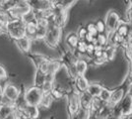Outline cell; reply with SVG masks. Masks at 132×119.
Returning <instances> with one entry per match:
<instances>
[{
    "instance_id": "obj_1",
    "label": "cell",
    "mask_w": 132,
    "mask_h": 119,
    "mask_svg": "<svg viewBox=\"0 0 132 119\" xmlns=\"http://www.w3.org/2000/svg\"><path fill=\"white\" fill-rule=\"evenodd\" d=\"M26 24L22 18H11L5 27V34H7L11 39L17 40L21 37L26 36L25 34Z\"/></svg>"
},
{
    "instance_id": "obj_2",
    "label": "cell",
    "mask_w": 132,
    "mask_h": 119,
    "mask_svg": "<svg viewBox=\"0 0 132 119\" xmlns=\"http://www.w3.org/2000/svg\"><path fill=\"white\" fill-rule=\"evenodd\" d=\"M131 86H132L131 81H130V79H129L128 75H127L126 78H125V79L123 80V82L119 86H117L113 90H111L110 98V100H109V102H108V104L110 106H111L112 108L116 107V105L123 99V97L128 93V91H129Z\"/></svg>"
},
{
    "instance_id": "obj_3",
    "label": "cell",
    "mask_w": 132,
    "mask_h": 119,
    "mask_svg": "<svg viewBox=\"0 0 132 119\" xmlns=\"http://www.w3.org/2000/svg\"><path fill=\"white\" fill-rule=\"evenodd\" d=\"M61 34H62V28L54 24H50L46 30V34L43 41L44 42V44H46L47 47L51 49H57L61 39Z\"/></svg>"
},
{
    "instance_id": "obj_4",
    "label": "cell",
    "mask_w": 132,
    "mask_h": 119,
    "mask_svg": "<svg viewBox=\"0 0 132 119\" xmlns=\"http://www.w3.org/2000/svg\"><path fill=\"white\" fill-rule=\"evenodd\" d=\"M112 115L119 118H126L132 115V94L127 93L116 107H113Z\"/></svg>"
},
{
    "instance_id": "obj_5",
    "label": "cell",
    "mask_w": 132,
    "mask_h": 119,
    "mask_svg": "<svg viewBox=\"0 0 132 119\" xmlns=\"http://www.w3.org/2000/svg\"><path fill=\"white\" fill-rule=\"evenodd\" d=\"M42 96H43L42 88L34 86V85L32 87H29L24 92L25 100H26L27 104H29V105H37V106H39Z\"/></svg>"
},
{
    "instance_id": "obj_6",
    "label": "cell",
    "mask_w": 132,
    "mask_h": 119,
    "mask_svg": "<svg viewBox=\"0 0 132 119\" xmlns=\"http://www.w3.org/2000/svg\"><path fill=\"white\" fill-rule=\"evenodd\" d=\"M120 17L118 15V13L114 10H109L106 13L105 18V32L109 35L112 32H114L117 28V26L120 23Z\"/></svg>"
},
{
    "instance_id": "obj_7",
    "label": "cell",
    "mask_w": 132,
    "mask_h": 119,
    "mask_svg": "<svg viewBox=\"0 0 132 119\" xmlns=\"http://www.w3.org/2000/svg\"><path fill=\"white\" fill-rule=\"evenodd\" d=\"M80 109L79 103V93L76 90L70 91L67 94V112L68 115L71 116L76 114Z\"/></svg>"
},
{
    "instance_id": "obj_8",
    "label": "cell",
    "mask_w": 132,
    "mask_h": 119,
    "mask_svg": "<svg viewBox=\"0 0 132 119\" xmlns=\"http://www.w3.org/2000/svg\"><path fill=\"white\" fill-rule=\"evenodd\" d=\"M31 10L37 13H44L52 8L51 0H27Z\"/></svg>"
},
{
    "instance_id": "obj_9",
    "label": "cell",
    "mask_w": 132,
    "mask_h": 119,
    "mask_svg": "<svg viewBox=\"0 0 132 119\" xmlns=\"http://www.w3.org/2000/svg\"><path fill=\"white\" fill-rule=\"evenodd\" d=\"M21 92L22 91L20 90V88L11 82H7L3 86V97H5L6 99L11 102L15 101Z\"/></svg>"
},
{
    "instance_id": "obj_10",
    "label": "cell",
    "mask_w": 132,
    "mask_h": 119,
    "mask_svg": "<svg viewBox=\"0 0 132 119\" xmlns=\"http://www.w3.org/2000/svg\"><path fill=\"white\" fill-rule=\"evenodd\" d=\"M27 0H1L0 1V10L7 13L17 9L18 7L27 4Z\"/></svg>"
},
{
    "instance_id": "obj_11",
    "label": "cell",
    "mask_w": 132,
    "mask_h": 119,
    "mask_svg": "<svg viewBox=\"0 0 132 119\" xmlns=\"http://www.w3.org/2000/svg\"><path fill=\"white\" fill-rule=\"evenodd\" d=\"M116 32L123 39L128 40L130 37H132V24L128 23L127 21H120Z\"/></svg>"
},
{
    "instance_id": "obj_12",
    "label": "cell",
    "mask_w": 132,
    "mask_h": 119,
    "mask_svg": "<svg viewBox=\"0 0 132 119\" xmlns=\"http://www.w3.org/2000/svg\"><path fill=\"white\" fill-rule=\"evenodd\" d=\"M73 80H74V86H75L74 90H76L78 93L87 90L89 82L84 74H77L76 76L73 78Z\"/></svg>"
},
{
    "instance_id": "obj_13",
    "label": "cell",
    "mask_w": 132,
    "mask_h": 119,
    "mask_svg": "<svg viewBox=\"0 0 132 119\" xmlns=\"http://www.w3.org/2000/svg\"><path fill=\"white\" fill-rule=\"evenodd\" d=\"M15 41V44H16L17 48L20 50L23 53H30L31 51V48H32V40L30 38H28L27 36H24V37H21L19 39L14 40Z\"/></svg>"
},
{
    "instance_id": "obj_14",
    "label": "cell",
    "mask_w": 132,
    "mask_h": 119,
    "mask_svg": "<svg viewBox=\"0 0 132 119\" xmlns=\"http://www.w3.org/2000/svg\"><path fill=\"white\" fill-rule=\"evenodd\" d=\"M127 41L128 40L123 39L121 36H119V35L116 33V31L109 34V44L114 46L116 48H122L123 49L124 46L126 45Z\"/></svg>"
},
{
    "instance_id": "obj_15",
    "label": "cell",
    "mask_w": 132,
    "mask_h": 119,
    "mask_svg": "<svg viewBox=\"0 0 132 119\" xmlns=\"http://www.w3.org/2000/svg\"><path fill=\"white\" fill-rule=\"evenodd\" d=\"M92 100H93V97L91 96L89 93H87L86 91L79 93V103H80V108L83 109V110H86V111H89V112H90Z\"/></svg>"
},
{
    "instance_id": "obj_16",
    "label": "cell",
    "mask_w": 132,
    "mask_h": 119,
    "mask_svg": "<svg viewBox=\"0 0 132 119\" xmlns=\"http://www.w3.org/2000/svg\"><path fill=\"white\" fill-rule=\"evenodd\" d=\"M112 111L113 108L110 106L108 103H105L94 115L97 119H110L112 116Z\"/></svg>"
},
{
    "instance_id": "obj_17",
    "label": "cell",
    "mask_w": 132,
    "mask_h": 119,
    "mask_svg": "<svg viewBox=\"0 0 132 119\" xmlns=\"http://www.w3.org/2000/svg\"><path fill=\"white\" fill-rule=\"evenodd\" d=\"M74 68L77 74H85L89 68V62L86 61L84 58H79L74 65Z\"/></svg>"
},
{
    "instance_id": "obj_18",
    "label": "cell",
    "mask_w": 132,
    "mask_h": 119,
    "mask_svg": "<svg viewBox=\"0 0 132 119\" xmlns=\"http://www.w3.org/2000/svg\"><path fill=\"white\" fill-rule=\"evenodd\" d=\"M50 94L51 95L53 100H60L61 98H63V97L65 96V91H64V89L61 87L60 85L55 83V81H54L53 87H52V89L50 90Z\"/></svg>"
},
{
    "instance_id": "obj_19",
    "label": "cell",
    "mask_w": 132,
    "mask_h": 119,
    "mask_svg": "<svg viewBox=\"0 0 132 119\" xmlns=\"http://www.w3.org/2000/svg\"><path fill=\"white\" fill-rule=\"evenodd\" d=\"M63 67L62 65V62L60 60H50V62H48V69H47V73L46 74H51V75H54L57 74V72L61 68Z\"/></svg>"
},
{
    "instance_id": "obj_20",
    "label": "cell",
    "mask_w": 132,
    "mask_h": 119,
    "mask_svg": "<svg viewBox=\"0 0 132 119\" xmlns=\"http://www.w3.org/2000/svg\"><path fill=\"white\" fill-rule=\"evenodd\" d=\"M79 40L80 39L78 38L77 34L74 33V32H71V33H69V34L66 36L65 44L67 45V47L69 48V50L74 51L75 48H76V46H77L78 42H79Z\"/></svg>"
},
{
    "instance_id": "obj_21",
    "label": "cell",
    "mask_w": 132,
    "mask_h": 119,
    "mask_svg": "<svg viewBox=\"0 0 132 119\" xmlns=\"http://www.w3.org/2000/svg\"><path fill=\"white\" fill-rule=\"evenodd\" d=\"M103 85L98 83V82H93V83H89L88 87H87V90L86 92L89 93L91 96L93 97H99L101 91L103 89Z\"/></svg>"
},
{
    "instance_id": "obj_22",
    "label": "cell",
    "mask_w": 132,
    "mask_h": 119,
    "mask_svg": "<svg viewBox=\"0 0 132 119\" xmlns=\"http://www.w3.org/2000/svg\"><path fill=\"white\" fill-rule=\"evenodd\" d=\"M78 0H51L52 6L63 8L66 10H69V8L74 5Z\"/></svg>"
},
{
    "instance_id": "obj_23",
    "label": "cell",
    "mask_w": 132,
    "mask_h": 119,
    "mask_svg": "<svg viewBox=\"0 0 132 119\" xmlns=\"http://www.w3.org/2000/svg\"><path fill=\"white\" fill-rule=\"evenodd\" d=\"M104 54H105V57L106 59L108 62H110V61H113V59L116 58V47L110 45V44H108L105 45L104 48Z\"/></svg>"
},
{
    "instance_id": "obj_24",
    "label": "cell",
    "mask_w": 132,
    "mask_h": 119,
    "mask_svg": "<svg viewBox=\"0 0 132 119\" xmlns=\"http://www.w3.org/2000/svg\"><path fill=\"white\" fill-rule=\"evenodd\" d=\"M86 49H87V43L84 40H79L77 46L74 50V53L77 56L78 59L86 57Z\"/></svg>"
},
{
    "instance_id": "obj_25",
    "label": "cell",
    "mask_w": 132,
    "mask_h": 119,
    "mask_svg": "<svg viewBox=\"0 0 132 119\" xmlns=\"http://www.w3.org/2000/svg\"><path fill=\"white\" fill-rule=\"evenodd\" d=\"M25 113L27 114L30 118L32 119H38L39 116V106L37 105H29L28 104L27 106L24 109Z\"/></svg>"
},
{
    "instance_id": "obj_26",
    "label": "cell",
    "mask_w": 132,
    "mask_h": 119,
    "mask_svg": "<svg viewBox=\"0 0 132 119\" xmlns=\"http://www.w3.org/2000/svg\"><path fill=\"white\" fill-rule=\"evenodd\" d=\"M52 102H53V99H52V97H51L50 93H44L43 92V96H42V99L39 101V107L47 109V108H50L51 106Z\"/></svg>"
},
{
    "instance_id": "obj_27",
    "label": "cell",
    "mask_w": 132,
    "mask_h": 119,
    "mask_svg": "<svg viewBox=\"0 0 132 119\" xmlns=\"http://www.w3.org/2000/svg\"><path fill=\"white\" fill-rule=\"evenodd\" d=\"M108 44H109V35L106 33H99L96 36V41H95L96 46L104 48Z\"/></svg>"
},
{
    "instance_id": "obj_28",
    "label": "cell",
    "mask_w": 132,
    "mask_h": 119,
    "mask_svg": "<svg viewBox=\"0 0 132 119\" xmlns=\"http://www.w3.org/2000/svg\"><path fill=\"white\" fill-rule=\"evenodd\" d=\"M44 81H45V74L37 69V72L35 74V78H34V86L40 88L44 83Z\"/></svg>"
},
{
    "instance_id": "obj_29",
    "label": "cell",
    "mask_w": 132,
    "mask_h": 119,
    "mask_svg": "<svg viewBox=\"0 0 132 119\" xmlns=\"http://www.w3.org/2000/svg\"><path fill=\"white\" fill-rule=\"evenodd\" d=\"M105 103L100 99L99 97H94L92 100V104H91V109H90V114H95L100 108L102 107Z\"/></svg>"
},
{
    "instance_id": "obj_30",
    "label": "cell",
    "mask_w": 132,
    "mask_h": 119,
    "mask_svg": "<svg viewBox=\"0 0 132 119\" xmlns=\"http://www.w3.org/2000/svg\"><path fill=\"white\" fill-rule=\"evenodd\" d=\"M10 19H11V18H10L9 14H8L7 12L0 10V27L5 29L6 25H7V23L9 22ZM4 31H5V30H4Z\"/></svg>"
},
{
    "instance_id": "obj_31",
    "label": "cell",
    "mask_w": 132,
    "mask_h": 119,
    "mask_svg": "<svg viewBox=\"0 0 132 119\" xmlns=\"http://www.w3.org/2000/svg\"><path fill=\"white\" fill-rule=\"evenodd\" d=\"M110 93H111V90L105 88V87H103V89H102V91H101V93H100L99 95V98L104 103H108L110 98Z\"/></svg>"
},
{
    "instance_id": "obj_32",
    "label": "cell",
    "mask_w": 132,
    "mask_h": 119,
    "mask_svg": "<svg viewBox=\"0 0 132 119\" xmlns=\"http://www.w3.org/2000/svg\"><path fill=\"white\" fill-rule=\"evenodd\" d=\"M95 25H96V28H97V31H98V34H99V33H106V32H105V20H103V19H98V20L95 22Z\"/></svg>"
},
{
    "instance_id": "obj_33",
    "label": "cell",
    "mask_w": 132,
    "mask_h": 119,
    "mask_svg": "<svg viewBox=\"0 0 132 119\" xmlns=\"http://www.w3.org/2000/svg\"><path fill=\"white\" fill-rule=\"evenodd\" d=\"M85 27L87 29V32H88L89 34L94 35V36H97L98 35V31H97V28H96L95 22H89Z\"/></svg>"
},
{
    "instance_id": "obj_34",
    "label": "cell",
    "mask_w": 132,
    "mask_h": 119,
    "mask_svg": "<svg viewBox=\"0 0 132 119\" xmlns=\"http://www.w3.org/2000/svg\"><path fill=\"white\" fill-rule=\"evenodd\" d=\"M87 33H88V32H87V29H86L85 26H79L77 32H76L78 38L80 40H84V38H85V36L87 35Z\"/></svg>"
},
{
    "instance_id": "obj_35",
    "label": "cell",
    "mask_w": 132,
    "mask_h": 119,
    "mask_svg": "<svg viewBox=\"0 0 132 119\" xmlns=\"http://www.w3.org/2000/svg\"><path fill=\"white\" fill-rule=\"evenodd\" d=\"M95 48H96V45L93 44V43H90V44H87V49H86V57L90 59L93 55L94 51H95Z\"/></svg>"
},
{
    "instance_id": "obj_36",
    "label": "cell",
    "mask_w": 132,
    "mask_h": 119,
    "mask_svg": "<svg viewBox=\"0 0 132 119\" xmlns=\"http://www.w3.org/2000/svg\"><path fill=\"white\" fill-rule=\"evenodd\" d=\"M125 18L128 23L132 24V7H126L125 9Z\"/></svg>"
},
{
    "instance_id": "obj_37",
    "label": "cell",
    "mask_w": 132,
    "mask_h": 119,
    "mask_svg": "<svg viewBox=\"0 0 132 119\" xmlns=\"http://www.w3.org/2000/svg\"><path fill=\"white\" fill-rule=\"evenodd\" d=\"M84 41L87 43V44H90V43H93L95 44V41H96V36H94V35H91L87 33V35L85 36V38H84Z\"/></svg>"
},
{
    "instance_id": "obj_38",
    "label": "cell",
    "mask_w": 132,
    "mask_h": 119,
    "mask_svg": "<svg viewBox=\"0 0 132 119\" xmlns=\"http://www.w3.org/2000/svg\"><path fill=\"white\" fill-rule=\"evenodd\" d=\"M8 75H7V71H6V68L2 66V65H0V80L1 79H5Z\"/></svg>"
},
{
    "instance_id": "obj_39",
    "label": "cell",
    "mask_w": 132,
    "mask_h": 119,
    "mask_svg": "<svg viewBox=\"0 0 132 119\" xmlns=\"http://www.w3.org/2000/svg\"><path fill=\"white\" fill-rule=\"evenodd\" d=\"M2 97H3V86L0 85V101H1Z\"/></svg>"
},
{
    "instance_id": "obj_40",
    "label": "cell",
    "mask_w": 132,
    "mask_h": 119,
    "mask_svg": "<svg viewBox=\"0 0 132 119\" xmlns=\"http://www.w3.org/2000/svg\"><path fill=\"white\" fill-rule=\"evenodd\" d=\"M69 119H79V118H78V115H77V113H76V114H74V115L69 116Z\"/></svg>"
},
{
    "instance_id": "obj_41",
    "label": "cell",
    "mask_w": 132,
    "mask_h": 119,
    "mask_svg": "<svg viewBox=\"0 0 132 119\" xmlns=\"http://www.w3.org/2000/svg\"><path fill=\"white\" fill-rule=\"evenodd\" d=\"M87 119H97V118H96V116H95V115H93V114H90V115H89V117Z\"/></svg>"
},
{
    "instance_id": "obj_42",
    "label": "cell",
    "mask_w": 132,
    "mask_h": 119,
    "mask_svg": "<svg viewBox=\"0 0 132 119\" xmlns=\"http://www.w3.org/2000/svg\"><path fill=\"white\" fill-rule=\"evenodd\" d=\"M1 34H5V31H4V29L2 28V27H0V35Z\"/></svg>"
},
{
    "instance_id": "obj_43",
    "label": "cell",
    "mask_w": 132,
    "mask_h": 119,
    "mask_svg": "<svg viewBox=\"0 0 132 119\" xmlns=\"http://www.w3.org/2000/svg\"><path fill=\"white\" fill-rule=\"evenodd\" d=\"M88 2H92V1H94V0H87Z\"/></svg>"
}]
</instances>
